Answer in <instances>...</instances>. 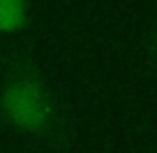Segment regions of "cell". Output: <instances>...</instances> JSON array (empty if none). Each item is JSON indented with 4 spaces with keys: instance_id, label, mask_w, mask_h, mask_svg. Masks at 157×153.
Returning <instances> with one entry per match:
<instances>
[{
    "instance_id": "6da1fadb",
    "label": "cell",
    "mask_w": 157,
    "mask_h": 153,
    "mask_svg": "<svg viewBox=\"0 0 157 153\" xmlns=\"http://www.w3.org/2000/svg\"><path fill=\"white\" fill-rule=\"evenodd\" d=\"M0 114L24 135H41L52 125V102L39 76L22 72L0 92Z\"/></svg>"
},
{
    "instance_id": "7a4b0ae2",
    "label": "cell",
    "mask_w": 157,
    "mask_h": 153,
    "mask_svg": "<svg viewBox=\"0 0 157 153\" xmlns=\"http://www.w3.org/2000/svg\"><path fill=\"white\" fill-rule=\"evenodd\" d=\"M26 21L28 9L24 0H0V35L22 30Z\"/></svg>"
}]
</instances>
